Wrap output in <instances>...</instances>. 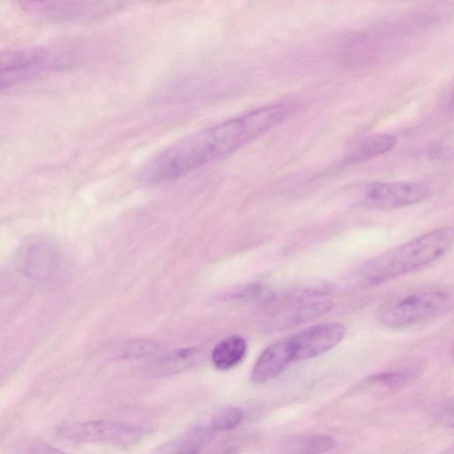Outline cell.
Masks as SVG:
<instances>
[{
    "label": "cell",
    "instance_id": "6da1fadb",
    "mask_svg": "<svg viewBox=\"0 0 454 454\" xmlns=\"http://www.w3.org/2000/svg\"><path fill=\"white\" fill-rule=\"evenodd\" d=\"M453 243L454 228L431 231L368 261L358 270V278L366 286L387 283L434 263Z\"/></svg>",
    "mask_w": 454,
    "mask_h": 454
},
{
    "label": "cell",
    "instance_id": "7a4b0ae2",
    "mask_svg": "<svg viewBox=\"0 0 454 454\" xmlns=\"http://www.w3.org/2000/svg\"><path fill=\"white\" fill-rule=\"evenodd\" d=\"M451 304L452 296L445 287L421 286L388 298L380 308L379 320L389 328H404L435 318Z\"/></svg>",
    "mask_w": 454,
    "mask_h": 454
},
{
    "label": "cell",
    "instance_id": "3957f363",
    "mask_svg": "<svg viewBox=\"0 0 454 454\" xmlns=\"http://www.w3.org/2000/svg\"><path fill=\"white\" fill-rule=\"evenodd\" d=\"M427 194L428 188L422 183L372 181L357 184L354 189L353 199L362 207L389 210L419 203Z\"/></svg>",
    "mask_w": 454,
    "mask_h": 454
},
{
    "label": "cell",
    "instance_id": "277c9868",
    "mask_svg": "<svg viewBox=\"0 0 454 454\" xmlns=\"http://www.w3.org/2000/svg\"><path fill=\"white\" fill-rule=\"evenodd\" d=\"M59 436L74 442L105 443L117 446L136 444L143 438L138 427L109 420H93L65 425Z\"/></svg>",
    "mask_w": 454,
    "mask_h": 454
},
{
    "label": "cell",
    "instance_id": "5b68a950",
    "mask_svg": "<svg viewBox=\"0 0 454 454\" xmlns=\"http://www.w3.org/2000/svg\"><path fill=\"white\" fill-rule=\"evenodd\" d=\"M345 334V327L337 322H325L309 326L290 336L295 360L320 356L336 346Z\"/></svg>",
    "mask_w": 454,
    "mask_h": 454
},
{
    "label": "cell",
    "instance_id": "8992f818",
    "mask_svg": "<svg viewBox=\"0 0 454 454\" xmlns=\"http://www.w3.org/2000/svg\"><path fill=\"white\" fill-rule=\"evenodd\" d=\"M49 58L43 47L8 49L1 51V86H9L39 71Z\"/></svg>",
    "mask_w": 454,
    "mask_h": 454
},
{
    "label": "cell",
    "instance_id": "52a82bcc",
    "mask_svg": "<svg viewBox=\"0 0 454 454\" xmlns=\"http://www.w3.org/2000/svg\"><path fill=\"white\" fill-rule=\"evenodd\" d=\"M295 360L291 337L268 346L255 362L251 380L254 383H264L279 375L289 364Z\"/></svg>",
    "mask_w": 454,
    "mask_h": 454
},
{
    "label": "cell",
    "instance_id": "ba28073f",
    "mask_svg": "<svg viewBox=\"0 0 454 454\" xmlns=\"http://www.w3.org/2000/svg\"><path fill=\"white\" fill-rule=\"evenodd\" d=\"M55 245L47 239H37L30 242L25 249V268L30 273L44 274L56 260Z\"/></svg>",
    "mask_w": 454,
    "mask_h": 454
},
{
    "label": "cell",
    "instance_id": "9c48e42d",
    "mask_svg": "<svg viewBox=\"0 0 454 454\" xmlns=\"http://www.w3.org/2000/svg\"><path fill=\"white\" fill-rule=\"evenodd\" d=\"M247 351V342L239 335H231L220 340L212 351V361L219 370H229L239 364Z\"/></svg>",
    "mask_w": 454,
    "mask_h": 454
},
{
    "label": "cell",
    "instance_id": "30bf717a",
    "mask_svg": "<svg viewBox=\"0 0 454 454\" xmlns=\"http://www.w3.org/2000/svg\"><path fill=\"white\" fill-rule=\"evenodd\" d=\"M396 137L389 133L370 136L362 140L347 158L348 162L369 160L390 151L396 144Z\"/></svg>",
    "mask_w": 454,
    "mask_h": 454
},
{
    "label": "cell",
    "instance_id": "8fae6325",
    "mask_svg": "<svg viewBox=\"0 0 454 454\" xmlns=\"http://www.w3.org/2000/svg\"><path fill=\"white\" fill-rule=\"evenodd\" d=\"M415 376V368L394 369L371 376L368 383L391 392L402 388Z\"/></svg>",
    "mask_w": 454,
    "mask_h": 454
},
{
    "label": "cell",
    "instance_id": "7c38bea8",
    "mask_svg": "<svg viewBox=\"0 0 454 454\" xmlns=\"http://www.w3.org/2000/svg\"><path fill=\"white\" fill-rule=\"evenodd\" d=\"M333 445L334 441L332 437L322 434L302 436L290 443L294 451L306 453L323 452L330 450Z\"/></svg>",
    "mask_w": 454,
    "mask_h": 454
},
{
    "label": "cell",
    "instance_id": "4fadbf2b",
    "mask_svg": "<svg viewBox=\"0 0 454 454\" xmlns=\"http://www.w3.org/2000/svg\"><path fill=\"white\" fill-rule=\"evenodd\" d=\"M196 349L193 348H180L173 351L160 362V370L168 373L177 372L188 367L193 361Z\"/></svg>",
    "mask_w": 454,
    "mask_h": 454
},
{
    "label": "cell",
    "instance_id": "5bb4252c",
    "mask_svg": "<svg viewBox=\"0 0 454 454\" xmlns=\"http://www.w3.org/2000/svg\"><path fill=\"white\" fill-rule=\"evenodd\" d=\"M243 411L236 407H229L217 411L211 419V428L215 431L231 430L240 424Z\"/></svg>",
    "mask_w": 454,
    "mask_h": 454
},
{
    "label": "cell",
    "instance_id": "9a60e30c",
    "mask_svg": "<svg viewBox=\"0 0 454 454\" xmlns=\"http://www.w3.org/2000/svg\"><path fill=\"white\" fill-rule=\"evenodd\" d=\"M67 0H17L19 7L27 12H47L62 5Z\"/></svg>",
    "mask_w": 454,
    "mask_h": 454
},
{
    "label": "cell",
    "instance_id": "2e32d148",
    "mask_svg": "<svg viewBox=\"0 0 454 454\" xmlns=\"http://www.w3.org/2000/svg\"><path fill=\"white\" fill-rule=\"evenodd\" d=\"M435 420L442 426L454 428V400L447 402L437 410Z\"/></svg>",
    "mask_w": 454,
    "mask_h": 454
},
{
    "label": "cell",
    "instance_id": "e0dca14e",
    "mask_svg": "<svg viewBox=\"0 0 454 454\" xmlns=\"http://www.w3.org/2000/svg\"><path fill=\"white\" fill-rule=\"evenodd\" d=\"M447 105L449 107L454 108V88L449 95Z\"/></svg>",
    "mask_w": 454,
    "mask_h": 454
},
{
    "label": "cell",
    "instance_id": "ac0fdd59",
    "mask_svg": "<svg viewBox=\"0 0 454 454\" xmlns=\"http://www.w3.org/2000/svg\"><path fill=\"white\" fill-rule=\"evenodd\" d=\"M453 356H454V347H453Z\"/></svg>",
    "mask_w": 454,
    "mask_h": 454
}]
</instances>
